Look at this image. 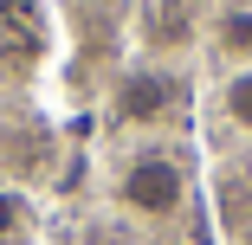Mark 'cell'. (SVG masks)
Listing matches in <instances>:
<instances>
[{
  "label": "cell",
  "instance_id": "1",
  "mask_svg": "<svg viewBox=\"0 0 252 245\" xmlns=\"http://www.w3.org/2000/svg\"><path fill=\"white\" fill-rule=\"evenodd\" d=\"M123 207L129 213H142V219H175L181 213V200H188V174H181V162H168V155H136L129 168H123Z\"/></svg>",
  "mask_w": 252,
  "mask_h": 245
},
{
  "label": "cell",
  "instance_id": "2",
  "mask_svg": "<svg viewBox=\"0 0 252 245\" xmlns=\"http://www.w3.org/2000/svg\"><path fill=\"white\" fill-rule=\"evenodd\" d=\"M175 104H181V90H175V78L156 71V65L123 71L117 90H110V110H117V123H129V129H156V123H168Z\"/></svg>",
  "mask_w": 252,
  "mask_h": 245
},
{
  "label": "cell",
  "instance_id": "3",
  "mask_svg": "<svg viewBox=\"0 0 252 245\" xmlns=\"http://www.w3.org/2000/svg\"><path fill=\"white\" fill-rule=\"evenodd\" d=\"M214 45L226 65H252V7H226L214 20Z\"/></svg>",
  "mask_w": 252,
  "mask_h": 245
},
{
  "label": "cell",
  "instance_id": "4",
  "mask_svg": "<svg viewBox=\"0 0 252 245\" xmlns=\"http://www.w3.org/2000/svg\"><path fill=\"white\" fill-rule=\"evenodd\" d=\"M220 110H226V123H233V129H246V136H252V65H239V71L220 84Z\"/></svg>",
  "mask_w": 252,
  "mask_h": 245
},
{
  "label": "cell",
  "instance_id": "5",
  "mask_svg": "<svg viewBox=\"0 0 252 245\" xmlns=\"http://www.w3.org/2000/svg\"><path fill=\"white\" fill-rule=\"evenodd\" d=\"M13 219H20V207H13V200H7V193H0V232H7V226H13Z\"/></svg>",
  "mask_w": 252,
  "mask_h": 245
},
{
  "label": "cell",
  "instance_id": "6",
  "mask_svg": "<svg viewBox=\"0 0 252 245\" xmlns=\"http://www.w3.org/2000/svg\"><path fill=\"white\" fill-rule=\"evenodd\" d=\"M246 245H252V239H246Z\"/></svg>",
  "mask_w": 252,
  "mask_h": 245
}]
</instances>
